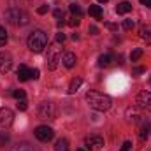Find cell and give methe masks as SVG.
Segmentation results:
<instances>
[{
  "instance_id": "7",
  "label": "cell",
  "mask_w": 151,
  "mask_h": 151,
  "mask_svg": "<svg viewBox=\"0 0 151 151\" xmlns=\"http://www.w3.org/2000/svg\"><path fill=\"white\" fill-rule=\"evenodd\" d=\"M14 121V113L7 107L0 109V128H9Z\"/></svg>"
},
{
  "instance_id": "6",
  "label": "cell",
  "mask_w": 151,
  "mask_h": 151,
  "mask_svg": "<svg viewBox=\"0 0 151 151\" xmlns=\"http://www.w3.org/2000/svg\"><path fill=\"white\" fill-rule=\"evenodd\" d=\"M137 106L144 111H150L151 113V91L150 90H144L137 95Z\"/></svg>"
},
{
  "instance_id": "5",
  "label": "cell",
  "mask_w": 151,
  "mask_h": 151,
  "mask_svg": "<svg viewBox=\"0 0 151 151\" xmlns=\"http://www.w3.org/2000/svg\"><path fill=\"white\" fill-rule=\"evenodd\" d=\"M34 134H35V137H37L40 142H47V141H51V139L55 137L53 128L47 127V125H40V127H37V128L34 130Z\"/></svg>"
},
{
  "instance_id": "16",
  "label": "cell",
  "mask_w": 151,
  "mask_h": 151,
  "mask_svg": "<svg viewBox=\"0 0 151 151\" xmlns=\"http://www.w3.org/2000/svg\"><path fill=\"white\" fill-rule=\"evenodd\" d=\"M88 12H90L93 18H97V19H100V18H102V7H100V5H90Z\"/></svg>"
},
{
  "instance_id": "31",
  "label": "cell",
  "mask_w": 151,
  "mask_h": 151,
  "mask_svg": "<svg viewBox=\"0 0 151 151\" xmlns=\"http://www.w3.org/2000/svg\"><path fill=\"white\" fill-rule=\"evenodd\" d=\"M39 74H40V72H39V69H30V77H32V79H37Z\"/></svg>"
},
{
  "instance_id": "17",
  "label": "cell",
  "mask_w": 151,
  "mask_h": 151,
  "mask_svg": "<svg viewBox=\"0 0 151 151\" xmlns=\"http://www.w3.org/2000/svg\"><path fill=\"white\" fill-rule=\"evenodd\" d=\"M113 63V56L111 55H102V56H99V65L100 67H109Z\"/></svg>"
},
{
  "instance_id": "22",
  "label": "cell",
  "mask_w": 151,
  "mask_h": 151,
  "mask_svg": "<svg viewBox=\"0 0 151 151\" xmlns=\"http://www.w3.org/2000/svg\"><path fill=\"white\" fill-rule=\"evenodd\" d=\"M70 11H72V14H74V16H77V18H81V16H83L81 7H79V5H76V4H70Z\"/></svg>"
},
{
  "instance_id": "32",
  "label": "cell",
  "mask_w": 151,
  "mask_h": 151,
  "mask_svg": "<svg viewBox=\"0 0 151 151\" xmlns=\"http://www.w3.org/2000/svg\"><path fill=\"white\" fill-rule=\"evenodd\" d=\"M63 40H65V34L63 32H58L56 34V42H63Z\"/></svg>"
},
{
  "instance_id": "25",
  "label": "cell",
  "mask_w": 151,
  "mask_h": 151,
  "mask_svg": "<svg viewBox=\"0 0 151 151\" xmlns=\"http://www.w3.org/2000/svg\"><path fill=\"white\" fill-rule=\"evenodd\" d=\"M7 141H9V134L7 132H0V146H5Z\"/></svg>"
},
{
  "instance_id": "14",
  "label": "cell",
  "mask_w": 151,
  "mask_h": 151,
  "mask_svg": "<svg viewBox=\"0 0 151 151\" xmlns=\"http://www.w3.org/2000/svg\"><path fill=\"white\" fill-rule=\"evenodd\" d=\"M132 11V4L130 2H121V4H118V7H116V12L118 14H128Z\"/></svg>"
},
{
  "instance_id": "28",
  "label": "cell",
  "mask_w": 151,
  "mask_h": 151,
  "mask_svg": "<svg viewBox=\"0 0 151 151\" xmlns=\"http://www.w3.org/2000/svg\"><path fill=\"white\" fill-rule=\"evenodd\" d=\"M139 137H141L142 141H144V139H148V125H146V127H142V130H141Z\"/></svg>"
},
{
  "instance_id": "18",
  "label": "cell",
  "mask_w": 151,
  "mask_h": 151,
  "mask_svg": "<svg viewBox=\"0 0 151 151\" xmlns=\"http://www.w3.org/2000/svg\"><path fill=\"white\" fill-rule=\"evenodd\" d=\"M83 84V79L81 77H76L70 81V86H69V93H76L77 90H79V86Z\"/></svg>"
},
{
  "instance_id": "37",
  "label": "cell",
  "mask_w": 151,
  "mask_h": 151,
  "mask_svg": "<svg viewBox=\"0 0 151 151\" xmlns=\"http://www.w3.org/2000/svg\"><path fill=\"white\" fill-rule=\"evenodd\" d=\"M99 2H100V4H106V2H107V0H99Z\"/></svg>"
},
{
  "instance_id": "26",
  "label": "cell",
  "mask_w": 151,
  "mask_h": 151,
  "mask_svg": "<svg viewBox=\"0 0 151 151\" xmlns=\"http://www.w3.org/2000/svg\"><path fill=\"white\" fill-rule=\"evenodd\" d=\"M12 97L18 99V100H19V99H25V91H23V90H14V91H12Z\"/></svg>"
},
{
  "instance_id": "23",
  "label": "cell",
  "mask_w": 151,
  "mask_h": 151,
  "mask_svg": "<svg viewBox=\"0 0 151 151\" xmlns=\"http://www.w3.org/2000/svg\"><path fill=\"white\" fill-rule=\"evenodd\" d=\"M16 107H18L19 111H27L28 104H27V100H25V99H19V100H18V104H16Z\"/></svg>"
},
{
  "instance_id": "11",
  "label": "cell",
  "mask_w": 151,
  "mask_h": 151,
  "mask_svg": "<svg viewBox=\"0 0 151 151\" xmlns=\"http://www.w3.org/2000/svg\"><path fill=\"white\" fill-rule=\"evenodd\" d=\"M139 37L142 39L146 44H151V25L150 23L141 25V28H139Z\"/></svg>"
},
{
  "instance_id": "4",
  "label": "cell",
  "mask_w": 151,
  "mask_h": 151,
  "mask_svg": "<svg viewBox=\"0 0 151 151\" xmlns=\"http://www.w3.org/2000/svg\"><path fill=\"white\" fill-rule=\"evenodd\" d=\"M5 18L11 23H14V25H27L28 23V16L23 11H19V9H9L5 12Z\"/></svg>"
},
{
  "instance_id": "12",
  "label": "cell",
  "mask_w": 151,
  "mask_h": 151,
  "mask_svg": "<svg viewBox=\"0 0 151 151\" xmlns=\"http://www.w3.org/2000/svg\"><path fill=\"white\" fill-rule=\"evenodd\" d=\"M76 62H77V58H76L74 53H65L63 58H62V63H63L67 69H72V67L76 65Z\"/></svg>"
},
{
  "instance_id": "8",
  "label": "cell",
  "mask_w": 151,
  "mask_h": 151,
  "mask_svg": "<svg viewBox=\"0 0 151 151\" xmlns=\"http://www.w3.org/2000/svg\"><path fill=\"white\" fill-rule=\"evenodd\" d=\"M11 67H12V56H11V53H0V72L2 74H5V72H9L11 70Z\"/></svg>"
},
{
  "instance_id": "15",
  "label": "cell",
  "mask_w": 151,
  "mask_h": 151,
  "mask_svg": "<svg viewBox=\"0 0 151 151\" xmlns=\"http://www.w3.org/2000/svg\"><path fill=\"white\" fill-rule=\"evenodd\" d=\"M55 151H69V141L67 139H58L55 144Z\"/></svg>"
},
{
  "instance_id": "13",
  "label": "cell",
  "mask_w": 151,
  "mask_h": 151,
  "mask_svg": "<svg viewBox=\"0 0 151 151\" xmlns=\"http://www.w3.org/2000/svg\"><path fill=\"white\" fill-rule=\"evenodd\" d=\"M18 79H19V81H28V79H32V77H30V69H28L27 65H19V69H18Z\"/></svg>"
},
{
  "instance_id": "2",
  "label": "cell",
  "mask_w": 151,
  "mask_h": 151,
  "mask_svg": "<svg viewBox=\"0 0 151 151\" xmlns=\"http://www.w3.org/2000/svg\"><path fill=\"white\" fill-rule=\"evenodd\" d=\"M27 44H28V49H30V51L40 53V51H44V47L47 46V37H46V34H44L42 30H35V32L30 34Z\"/></svg>"
},
{
  "instance_id": "20",
  "label": "cell",
  "mask_w": 151,
  "mask_h": 151,
  "mask_svg": "<svg viewBox=\"0 0 151 151\" xmlns=\"http://www.w3.org/2000/svg\"><path fill=\"white\" fill-rule=\"evenodd\" d=\"M142 53H144V51H142L141 47L134 49V51H132V55H130V60H132V62H137V60H139V58L142 56Z\"/></svg>"
},
{
  "instance_id": "3",
  "label": "cell",
  "mask_w": 151,
  "mask_h": 151,
  "mask_svg": "<svg viewBox=\"0 0 151 151\" xmlns=\"http://www.w3.org/2000/svg\"><path fill=\"white\" fill-rule=\"evenodd\" d=\"M60 60H62V51H60V47H58V46L47 47V69H49V70H55V69L58 67Z\"/></svg>"
},
{
  "instance_id": "21",
  "label": "cell",
  "mask_w": 151,
  "mask_h": 151,
  "mask_svg": "<svg viewBox=\"0 0 151 151\" xmlns=\"http://www.w3.org/2000/svg\"><path fill=\"white\" fill-rule=\"evenodd\" d=\"M7 44V32L4 27H0V46H5Z\"/></svg>"
},
{
  "instance_id": "1",
  "label": "cell",
  "mask_w": 151,
  "mask_h": 151,
  "mask_svg": "<svg viewBox=\"0 0 151 151\" xmlns=\"http://www.w3.org/2000/svg\"><path fill=\"white\" fill-rule=\"evenodd\" d=\"M86 102H88V106H90L91 109L100 111V113L111 109V106H113V100H111L107 95L100 93V91H88V93H86Z\"/></svg>"
},
{
  "instance_id": "30",
  "label": "cell",
  "mask_w": 151,
  "mask_h": 151,
  "mask_svg": "<svg viewBox=\"0 0 151 151\" xmlns=\"http://www.w3.org/2000/svg\"><path fill=\"white\" fill-rule=\"evenodd\" d=\"M130 150H132V142L127 141V142H123V146H121V150L119 151H130Z\"/></svg>"
},
{
  "instance_id": "27",
  "label": "cell",
  "mask_w": 151,
  "mask_h": 151,
  "mask_svg": "<svg viewBox=\"0 0 151 151\" xmlns=\"http://www.w3.org/2000/svg\"><path fill=\"white\" fill-rule=\"evenodd\" d=\"M79 23H81V18L74 16V18H70V21H69V27H77Z\"/></svg>"
},
{
  "instance_id": "35",
  "label": "cell",
  "mask_w": 151,
  "mask_h": 151,
  "mask_svg": "<svg viewBox=\"0 0 151 151\" xmlns=\"http://www.w3.org/2000/svg\"><path fill=\"white\" fill-rule=\"evenodd\" d=\"M88 32H90L91 35H97V34H99V28H97V27H90V28H88Z\"/></svg>"
},
{
  "instance_id": "10",
  "label": "cell",
  "mask_w": 151,
  "mask_h": 151,
  "mask_svg": "<svg viewBox=\"0 0 151 151\" xmlns=\"http://www.w3.org/2000/svg\"><path fill=\"white\" fill-rule=\"evenodd\" d=\"M39 116L40 118H53L55 116V106L51 102H44L39 106Z\"/></svg>"
},
{
  "instance_id": "38",
  "label": "cell",
  "mask_w": 151,
  "mask_h": 151,
  "mask_svg": "<svg viewBox=\"0 0 151 151\" xmlns=\"http://www.w3.org/2000/svg\"><path fill=\"white\" fill-rule=\"evenodd\" d=\"M77 151H84V150H77Z\"/></svg>"
},
{
  "instance_id": "36",
  "label": "cell",
  "mask_w": 151,
  "mask_h": 151,
  "mask_svg": "<svg viewBox=\"0 0 151 151\" xmlns=\"http://www.w3.org/2000/svg\"><path fill=\"white\" fill-rule=\"evenodd\" d=\"M139 2H141L142 5H146V7H150L151 9V0H139Z\"/></svg>"
},
{
  "instance_id": "29",
  "label": "cell",
  "mask_w": 151,
  "mask_h": 151,
  "mask_svg": "<svg viewBox=\"0 0 151 151\" xmlns=\"http://www.w3.org/2000/svg\"><path fill=\"white\" fill-rule=\"evenodd\" d=\"M47 11H49V5H46V4H44V5H40V7H37V12H39V14H46Z\"/></svg>"
},
{
  "instance_id": "19",
  "label": "cell",
  "mask_w": 151,
  "mask_h": 151,
  "mask_svg": "<svg viewBox=\"0 0 151 151\" xmlns=\"http://www.w3.org/2000/svg\"><path fill=\"white\" fill-rule=\"evenodd\" d=\"M12 151H35L30 144H27V142H21V144H16L14 148H12Z\"/></svg>"
},
{
  "instance_id": "24",
  "label": "cell",
  "mask_w": 151,
  "mask_h": 151,
  "mask_svg": "<svg viewBox=\"0 0 151 151\" xmlns=\"http://www.w3.org/2000/svg\"><path fill=\"white\" fill-rule=\"evenodd\" d=\"M134 27H135L134 19H125V21H123V28H125V30H132Z\"/></svg>"
},
{
  "instance_id": "34",
  "label": "cell",
  "mask_w": 151,
  "mask_h": 151,
  "mask_svg": "<svg viewBox=\"0 0 151 151\" xmlns=\"http://www.w3.org/2000/svg\"><path fill=\"white\" fill-rule=\"evenodd\" d=\"M106 27H107L109 30H113V32H116V30H118V25H114V23H106Z\"/></svg>"
},
{
  "instance_id": "33",
  "label": "cell",
  "mask_w": 151,
  "mask_h": 151,
  "mask_svg": "<svg viewBox=\"0 0 151 151\" xmlns=\"http://www.w3.org/2000/svg\"><path fill=\"white\" fill-rule=\"evenodd\" d=\"M53 14H55V18H56V19H60V18H63V12H62L60 9H55V12H53Z\"/></svg>"
},
{
  "instance_id": "9",
  "label": "cell",
  "mask_w": 151,
  "mask_h": 151,
  "mask_svg": "<svg viewBox=\"0 0 151 151\" xmlns=\"http://www.w3.org/2000/svg\"><path fill=\"white\" fill-rule=\"evenodd\" d=\"M84 144L88 146V150L97 151V150H100V148H104V139L100 135H90V137H86Z\"/></svg>"
}]
</instances>
